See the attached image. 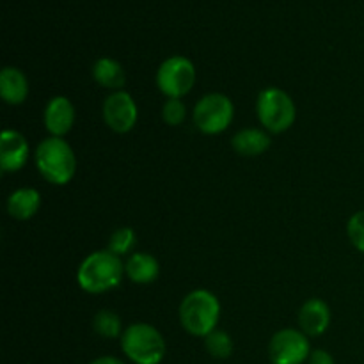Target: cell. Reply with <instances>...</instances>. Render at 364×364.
Returning a JSON list of instances; mask_svg holds the SVG:
<instances>
[{"label":"cell","instance_id":"cell-23","mask_svg":"<svg viewBox=\"0 0 364 364\" xmlns=\"http://www.w3.org/2000/svg\"><path fill=\"white\" fill-rule=\"evenodd\" d=\"M308 364H336V361H334L333 355L327 350H323V348H313L311 355H309L308 359Z\"/></svg>","mask_w":364,"mask_h":364},{"label":"cell","instance_id":"cell-2","mask_svg":"<svg viewBox=\"0 0 364 364\" xmlns=\"http://www.w3.org/2000/svg\"><path fill=\"white\" fill-rule=\"evenodd\" d=\"M34 162L39 174L52 185H68L77 173V156L64 137H46L38 144Z\"/></svg>","mask_w":364,"mask_h":364},{"label":"cell","instance_id":"cell-3","mask_svg":"<svg viewBox=\"0 0 364 364\" xmlns=\"http://www.w3.org/2000/svg\"><path fill=\"white\" fill-rule=\"evenodd\" d=\"M180 323L188 334L198 338H206L217 329L220 320V302L215 294L210 290H192L181 301Z\"/></svg>","mask_w":364,"mask_h":364},{"label":"cell","instance_id":"cell-13","mask_svg":"<svg viewBox=\"0 0 364 364\" xmlns=\"http://www.w3.org/2000/svg\"><path fill=\"white\" fill-rule=\"evenodd\" d=\"M0 96L9 105H21L28 96V78L21 70L6 66L0 73Z\"/></svg>","mask_w":364,"mask_h":364},{"label":"cell","instance_id":"cell-22","mask_svg":"<svg viewBox=\"0 0 364 364\" xmlns=\"http://www.w3.org/2000/svg\"><path fill=\"white\" fill-rule=\"evenodd\" d=\"M347 235L350 244L364 255V210H359L348 219Z\"/></svg>","mask_w":364,"mask_h":364},{"label":"cell","instance_id":"cell-6","mask_svg":"<svg viewBox=\"0 0 364 364\" xmlns=\"http://www.w3.org/2000/svg\"><path fill=\"white\" fill-rule=\"evenodd\" d=\"M235 117V105L223 92H208L194 107V127L206 135H217L228 130Z\"/></svg>","mask_w":364,"mask_h":364},{"label":"cell","instance_id":"cell-9","mask_svg":"<svg viewBox=\"0 0 364 364\" xmlns=\"http://www.w3.org/2000/svg\"><path fill=\"white\" fill-rule=\"evenodd\" d=\"M102 116L110 130L116 132V134H128L137 124V103L130 92L114 91L103 102Z\"/></svg>","mask_w":364,"mask_h":364},{"label":"cell","instance_id":"cell-17","mask_svg":"<svg viewBox=\"0 0 364 364\" xmlns=\"http://www.w3.org/2000/svg\"><path fill=\"white\" fill-rule=\"evenodd\" d=\"M92 78L98 85L112 89V91H123L124 84H127L124 68L110 57H102V59L96 60L95 66H92Z\"/></svg>","mask_w":364,"mask_h":364},{"label":"cell","instance_id":"cell-21","mask_svg":"<svg viewBox=\"0 0 364 364\" xmlns=\"http://www.w3.org/2000/svg\"><path fill=\"white\" fill-rule=\"evenodd\" d=\"M162 119L169 127H180L187 119V105L181 98H167L162 107Z\"/></svg>","mask_w":364,"mask_h":364},{"label":"cell","instance_id":"cell-5","mask_svg":"<svg viewBox=\"0 0 364 364\" xmlns=\"http://www.w3.org/2000/svg\"><path fill=\"white\" fill-rule=\"evenodd\" d=\"M256 114L263 130L269 134H283L297 119V107L287 91L279 87H267L256 100Z\"/></svg>","mask_w":364,"mask_h":364},{"label":"cell","instance_id":"cell-11","mask_svg":"<svg viewBox=\"0 0 364 364\" xmlns=\"http://www.w3.org/2000/svg\"><path fill=\"white\" fill-rule=\"evenodd\" d=\"M31 148L20 132L4 130L0 135V167L4 173H16L27 164Z\"/></svg>","mask_w":364,"mask_h":364},{"label":"cell","instance_id":"cell-12","mask_svg":"<svg viewBox=\"0 0 364 364\" xmlns=\"http://www.w3.org/2000/svg\"><path fill=\"white\" fill-rule=\"evenodd\" d=\"M331 326V308L322 299H308L299 311V327L308 338L322 336Z\"/></svg>","mask_w":364,"mask_h":364},{"label":"cell","instance_id":"cell-14","mask_svg":"<svg viewBox=\"0 0 364 364\" xmlns=\"http://www.w3.org/2000/svg\"><path fill=\"white\" fill-rule=\"evenodd\" d=\"M124 274L135 284H151L160 274V263L149 252H134L124 263Z\"/></svg>","mask_w":364,"mask_h":364},{"label":"cell","instance_id":"cell-24","mask_svg":"<svg viewBox=\"0 0 364 364\" xmlns=\"http://www.w3.org/2000/svg\"><path fill=\"white\" fill-rule=\"evenodd\" d=\"M89 364H127V363L121 361L119 358H114V355H102V358L92 359Z\"/></svg>","mask_w":364,"mask_h":364},{"label":"cell","instance_id":"cell-1","mask_svg":"<svg viewBox=\"0 0 364 364\" xmlns=\"http://www.w3.org/2000/svg\"><path fill=\"white\" fill-rule=\"evenodd\" d=\"M124 263L119 256L105 251H95L82 259L77 270V283L85 294H105L117 288L123 281Z\"/></svg>","mask_w":364,"mask_h":364},{"label":"cell","instance_id":"cell-4","mask_svg":"<svg viewBox=\"0 0 364 364\" xmlns=\"http://www.w3.org/2000/svg\"><path fill=\"white\" fill-rule=\"evenodd\" d=\"M121 350L134 364H160L166 358L167 345L156 327L137 322L124 329Z\"/></svg>","mask_w":364,"mask_h":364},{"label":"cell","instance_id":"cell-19","mask_svg":"<svg viewBox=\"0 0 364 364\" xmlns=\"http://www.w3.org/2000/svg\"><path fill=\"white\" fill-rule=\"evenodd\" d=\"M205 347L206 352H208L212 358L215 359H228L233 354V340H231L230 334L226 331L215 329L213 333H210L208 336L205 338Z\"/></svg>","mask_w":364,"mask_h":364},{"label":"cell","instance_id":"cell-15","mask_svg":"<svg viewBox=\"0 0 364 364\" xmlns=\"http://www.w3.org/2000/svg\"><path fill=\"white\" fill-rule=\"evenodd\" d=\"M270 135L262 128H244L231 139V146L242 156H259L270 148Z\"/></svg>","mask_w":364,"mask_h":364},{"label":"cell","instance_id":"cell-20","mask_svg":"<svg viewBox=\"0 0 364 364\" xmlns=\"http://www.w3.org/2000/svg\"><path fill=\"white\" fill-rule=\"evenodd\" d=\"M135 242H137V235L132 228L124 226L119 228V230L114 231L109 238V251L114 252L116 256H124L128 252H132V249L135 247Z\"/></svg>","mask_w":364,"mask_h":364},{"label":"cell","instance_id":"cell-8","mask_svg":"<svg viewBox=\"0 0 364 364\" xmlns=\"http://www.w3.org/2000/svg\"><path fill=\"white\" fill-rule=\"evenodd\" d=\"M309 355L311 343L301 329H281L270 338L269 359L272 364H304Z\"/></svg>","mask_w":364,"mask_h":364},{"label":"cell","instance_id":"cell-18","mask_svg":"<svg viewBox=\"0 0 364 364\" xmlns=\"http://www.w3.org/2000/svg\"><path fill=\"white\" fill-rule=\"evenodd\" d=\"M92 329L98 336L105 338V340L121 338L124 333L119 315L110 311V309H102V311L96 313L95 318H92Z\"/></svg>","mask_w":364,"mask_h":364},{"label":"cell","instance_id":"cell-16","mask_svg":"<svg viewBox=\"0 0 364 364\" xmlns=\"http://www.w3.org/2000/svg\"><path fill=\"white\" fill-rule=\"evenodd\" d=\"M41 206V194L36 188L21 187L7 198V213L16 220H28Z\"/></svg>","mask_w":364,"mask_h":364},{"label":"cell","instance_id":"cell-10","mask_svg":"<svg viewBox=\"0 0 364 364\" xmlns=\"http://www.w3.org/2000/svg\"><path fill=\"white\" fill-rule=\"evenodd\" d=\"M43 123L50 137H64L75 124V107L66 96H53L46 103Z\"/></svg>","mask_w":364,"mask_h":364},{"label":"cell","instance_id":"cell-7","mask_svg":"<svg viewBox=\"0 0 364 364\" xmlns=\"http://www.w3.org/2000/svg\"><path fill=\"white\" fill-rule=\"evenodd\" d=\"M196 66L183 55H171L156 70V85L167 98H183L196 84Z\"/></svg>","mask_w":364,"mask_h":364}]
</instances>
